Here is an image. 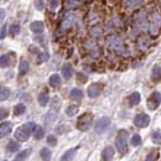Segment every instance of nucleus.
<instances>
[{"label":"nucleus","instance_id":"nucleus-1","mask_svg":"<svg viewBox=\"0 0 161 161\" xmlns=\"http://www.w3.org/2000/svg\"><path fill=\"white\" fill-rule=\"evenodd\" d=\"M35 127H36V124L32 121H29V123L21 125V127H19L15 131V139L17 141H26L30 138L31 133L33 131Z\"/></svg>","mask_w":161,"mask_h":161},{"label":"nucleus","instance_id":"nucleus-2","mask_svg":"<svg viewBox=\"0 0 161 161\" xmlns=\"http://www.w3.org/2000/svg\"><path fill=\"white\" fill-rule=\"evenodd\" d=\"M115 145L120 154H125L128 151V131L127 130H120L118 133Z\"/></svg>","mask_w":161,"mask_h":161},{"label":"nucleus","instance_id":"nucleus-3","mask_svg":"<svg viewBox=\"0 0 161 161\" xmlns=\"http://www.w3.org/2000/svg\"><path fill=\"white\" fill-rule=\"evenodd\" d=\"M92 123H93V115L91 113H84L77 120V128L81 131H86V130H88L89 128H91Z\"/></svg>","mask_w":161,"mask_h":161},{"label":"nucleus","instance_id":"nucleus-4","mask_svg":"<svg viewBox=\"0 0 161 161\" xmlns=\"http://www.w3.org/2000/svg\"><path fill=\"white\" fill-rule=\"evenodd\" d=\"M146 104H148V108L150 110H155L157 107L161 104V93L160 92H152L150 94V97L148 98Z\"/></svg>","mask_w":161,"mask_h":161},{"label":"nucleus","instance_id":"nucleus-5","mask_svg":"<svg viewBox=\"0 0 161 161\" xmlns=\"http://www.w3.org/2000/svg\"><path fill=\"white\" fill-rule=\"evenodd\" d=\"M109 125H110V119L107 118V117H103V118L98 119V121L96 123L94 130H96V133L102 134V133H104L107 129L109 128Z\"/></svg>","mask_w":161,"mask_h":161},{"label":"nucleus","instance_id":"nucleus-6","mask_svg":"<svg viewBox=\"0 0 161 161\" xmlns=\"http://www.w3.org/2000/svg\"><path fill=\"white\" fill-rule=\"evenodd\" d=\"M150 123V117L148 114H138L135 118H134V124L136 125L138 128H145L148 127Z\"/></svg>","mask_w":161,"mask_h":161},{"label":"nucleus","instance_id":"nucleus-7","mask_svg":"<svg viewBox=\"0 0 161 161\" xmlns=\"http://www.w3.org/2000/svg\"><path fill=\"white\" fill-rule=\"evenodd\" d=\"M100 91H102V87H100V84H98V83H93V84H91L88 87V96L91 97V98H96V97H98L99 94H100Z\"/></svg>","mask_w":161,"mask_h":161},{"label":"nucleus","instance_id":"nucleus-8","mask_svg":"<svg viewBox=\"0 0 161 161\" xmlns=\"http://www.w3.org/2000/svg\"><path fill=\"white\" fill-rule=\"evenodd\" d=\"M11 133V123L9 121H4L0 124V139L9 135Z\"/></svg>","mask_w":161,"mask_h":161},{"label":"nucleus","instance_id":"nucleus-9","mask_svg":"<svg viewBox=\"0 0 161 161\" xmlns=\"http://www.w3.org/2000/svg\"><path fill=\"white\" fill-rule=\"evenodd\" d=\"M30 29L32 32L35 33H42L44 30H45V25L42 21H33L31 25H30Z\"/></svg>","mask_w":161,"mask_h":161},{"label":"nucleus","instance_id":"nucleus-10","mask_svg":"<svg viewBox=\"0 0 161 161\" xmlns=\"http://www.w3.org/2000/svg\"><path fill=\"white\" fill-rule=\"evenodd\" d=\"M102 156H103V161H110L113 159V156H114V149L112 146H107L103 150Z\"/></svg>","mask_w":161,"mask_h":161},{"label":"nucleus","instance_id":"nucleus-11","mask_svg":"<svg viewBox=\"0 0 161 161\" xmlns=\"http://www.w3.org/2000/svg\"><path fill=\"white\" fill-rule=\"evenodd\" d=\"M76 151H77V148L67 150V151L62 155L61 161H72V159H73V157H75V155H76Z\"/></svg>","mask_w":161,"mask_h":161},{"label":"nucleus","instance_id":"nucleus-12","mask_svg":"<svg viewBox=\"0 0 161 161\" xmlns=\"http://www.w3.org/2000/svg\"><path fill=\"white\" fill-rule=\"evenodd\" d=\"M151 78L154 82H159L161 79V67L160 66H154L152 71H151Z\"/></svg>","mask_w":161,"mask_h":161},{"label":"nucleus","instance_id":"nucleus-13","mask_svg":"<svg viewBox=\"0 0 161 161\" xmlns=\"http://www.w3.org/2000/svg\"><path fill=\"white\" fill-rule=\"evenodd\" d=\"M62 75L67 79L72 77V75H73V68H72V66H71V65H65L62 67Z\"/></svg>","mask_w":161,"mask_h":161},{"label":"nucleus","instance_id":"nucleus-14","mask_svg":"<svg viewBox=\"0 0 161 161\" xmlns=\"http://www.w3.org/2000/svg\"><path fill=\"white\" fill-rule=\"evenodd\" d=\"M82 97H83V93H82L81 89H78V88H73L72 91L69 92V98H71V99L78 100V99H81Z\"/></svg>","mask_w":161,"mask_h":161},{"label":"nucleus","instance_id":"nucleus-15","mask_svg":"<svg viewBox=\"0 0 161 161\" xmlns=\"http://www.w3.org/2000/svg\"><path fill=\"white\" fill-rule=\"evenodd\" d=\"M10 97V89L8 87L0 86V100H6Z\"/></svg>","mask_w":161,"mask_h":161},{"label":"nucleus","instance_id":"nucleus-16","mask_svg":"<svg viewBox=\"0 0 161 161\" xmlns=\"http://www.w3.org/2000/svg\"><path fill=\"white\" fill-rule=\"evenodd\" d=\"M29 68H30L29 62H27L26 60H21L20 66H19V73H20L21 76L25 75V73H27V72H29Z\"/></svg>","mask_w":161,"mask_h":161},{"label":"nucleus","instance_id":"nucleus-17","mask_svg":"<svg viewBox=\"0 0 161 161\" xmlns=\"http://www.w3.org/2000/svg\"><path fill=\"white\" fill-rule=\"evenodd\" d=\"M19 149H20V144L17 141H15V140L9 141V144H8V151L15 152V151H19Z\"/></svg>","mask_w":161,"mask_h":161},{"label":"nucleus","instance_id":"nucleus-18","mask_svg":"<svg viewBox=\"0 0 161 161\" xmlns=\"http://www.w3.org/2000/svg\"><path fill=\"white\" fill-rule=\"evenodd\" d=\"M60 84H61V78H60L58 75H52V76L50 77V86H51V87L56 88V87H58Z\"/></svg>","mask_w":161,"mask_h":161},{"label":"nucleus","instance_id":"nucleus-19","mask_svg":"<svg viewBox=\"0 0 161 161\" xmlns=\"http://www.w3.org/2000/svg\"><path fill=\"white\" fill-rule=\"evenodd\" d=\"M33 136H35V139H37V140H40V139H42L44 138V135H45V131H44V129L41 128V127H39V125H36L35 127V129H33Z\"/></svg>","mask_w":161,"mask_h":161},{"label":"nucleus","instance_id":"nucleus-20","mask_svg":"<svg viewBox=\"0 0 161 161\" xmlns=\"http://www.w3.org/2000/svg\"><path fill=\"white\" fill-rule=\"evenodd\" d=\"M129 103H130V105H136V104H139V103H140V93L134 92V93L129 97Z\"/></svg>","mask_w":161,"mask_h":161},{"label":"nucleus","instance_id":"nucleus-21","mask_svg":"<svg viewBox=\"0 0 161 161\" xmlns=\"http://www.w3.org/2000/svg\"><path fill=\"white\" fill-rule=\"evenodd\" d=\"M40 155H41V157H42V160H44V161H50V160H51V156H52L51 151H50L47 148H44V149L41 150Z\"/></svg>","mask_w":161,"mask_h":161},{"label":"nucleus","instance_id":"nucleus-22","mask_svg":"<svg viewBox=\"0 0 161 161\" xmlns=\"http://www.w3.org/2000/svg\"><path fill=\"white\" fill-rule=\"evenodd\" d=\"M127 8L129 9H133V8H136V6H140L142 4V0H127Z\"/></svg>","mask_w":161,"mask_h":161},{"label":"nucleus","instance_id":"nucleus-23","mask_svg":"<svg viewBox=\"0 0 161 161\" xmlns=\"http://www.w3.org/2000/svg\"><path fill=\"white\" fill-rule=\"evenodd\" d=\"M78 113V107L77 105H69L68 108L66 109V114L68 115V117H73V115H76Z\"/></svg>","mask_w":161,"mask_h":161},{"label":"nucleus","instance_id":"nucleus-24","mask_svg":"<svg viewBox=\"0 0 161 161\" xmlns=\"http://www.w3.org/2000/svg\"><path fill=\"white\" fill-rule=\"evenodd\" d=\"M10 66V58L9 55H3L0 56V67H9Z\"/></svg>","mask_w":161,"mask_h":161},{"label":"nucleus","instance_id":"nucleus-25","mask_svg":"<svg viewBox=\"0 0 161 161\" xmlns=\"http://www.w3.org/2000/svg\"><path fill=\"white\" fill-rule=\"evenodd\" d=\"M48 94L46 93V92H42L40 96H39V103H40V105H42V107H45L47 103H48Z\"/></svg>","mask_w":161,"mask_h":161},{"label":"nucleus","instance_id":"nucleus-26","mask_svg":"<svg viewBox=\"0 0 161 161\" xmlns=\"http://www.w3.org/2000/svg\"><path fill=\"white\" fill-rule=\"evenodd\" d=\"M25 112V105L24 104H17L15 105V108H14V115H21L24 114Z\"/></svg>","mask_w":161,"mask_h":161},{"label":"nucleus","instance_id":"nucleus-27","mask_svg":"<svg viewBox=\"0 0 161 161\" xmlns=\"http://www.w3.org/2000/svg\"><path fill=\"white\" fill-rule=\"evenodd\" d=\"M31 154V149H26V150H24V151H21L19 155H17V157H16V160L17 161H24L29 155Z\"/></svg>","mask_w":161,"mask_h":161},{"label":"nucleus","instance_id":"nucleus-28","mask_svg":"<svg viewBox=\"0 0 161 161\" xmlns=\"http://www.w3.org/2000/svg\"><path fill=\"white\" fill-rule=\"evenodd\" d=\"M151 139H152V141L155 142V144H161V131L160 130H157V131H154L152 133V135H151Z\"/></svg>","mask_w":161,"mask_h":161},{"label":"nucleus","instance_id":"nucleus-29","mask_svg":"<svg viewBox=\"0 0 161 161\" xmlns=\"http://www.w3.org/2000/svg\"><path fill=\"white\" fill-rule=\"evenodd\" d=\"M157 159H159V151H151L146 156L145 161H157Z\"/></svg>","mask_w":161,"mask_h":161},{"label":"nucleus","instance_id":"nucleus-30","mask_svg":"<svg viewBox=\"0 0 161 161\" xmlns=\"http://www.w3.org/2000/svg\"><path fill=\"white\" fill-rule=\"evenodd\" d=\"M60 104H61L60 98H58V97H55V98L52 99V105H51V108H52L53 110H58V109H60Z\"/></svg>","mask_w":161,"mask_h":161},{"label":"nucleus","instance_id":"nucleus-31","mask_svg":"<svg viewBox=\"0 0 161 161\" xmlns=\"http://www.w3.org/2000/svg\"><path fill=\"white\" fill-rule=\"evenodd\" d=\"M131 144H133L134 146H138V145L141 144V136H140L139 134H135V135L131 138Z\"/></svg>","mask_w":161,"mask_h":161},{"label":"nucleus","instance_id":"nucleus-32","mask_svg":"<svg viewBox=\"0 0 161 161\" xmlns=\"http://www.w3.org/2000/svg\"><path fill=\"white\" fill-rule=\"evenodd\" d=\"M79 4H81L79 0H68V2H67V8H69V9L77 8V6H79Z\"/></svg>","mask_w":161,"mask_h":161},{"label":"nucleus","instance_id":"nucleus-33","mask_svg":"<svg viewBox=\"0 0 161 161\" xmlns=\"http://www.w3.org/2000/svg\"><path fill=\"white\" fill-rule=\"evenodd\" d=\"M19 32H20V25L12 24L11 27H10V33H11V35H17Z\"/></svg>","mask_w":161,"mask_h":161},{"label":"nucleus","instance_id":"nucleus-34","mask_svg":"<svg viewBox=\"0 0 161 161\" xmlns=\"http://www.w3.org/2000/svg\"><path fill=\"white\" fill-rule=\"evenodd\" d=\"M35 8L37 10H44L45 9V4H44V0H35Z\"/></svg>","mask_w":161,"mask_h":161},{"label":"nucleus","instance_id":"nucleus-35","mask_svg":"<svg viewBox=\"0 0 161 161\" xmlns=\"http://www.w3.org/2000/svg\"><path fill=\"white\" fill-rule=\"evenodd\" d=\"M56 142H57V140H56V138L53 136V135H50V136H47V144H48V145H51V146H55V145H56Z\"/></svg>","mask_w":161,"mask_h":161},{"label":"nucleus","instance_id":"nucleus-36","mask_svg":"<svg viewBox=\"0 0 161 161\" xmlns=\"http://www.w3.org/2000/svg\"><path fill=\"white\" fill-rule=\"evenodd\" d=\"M77 81L81 82V83H86L87 82V76L79 72V73H77Z\"/></svg>","mask_w":161,"mask_h":161},{"label":"nucleus","instance_id":"nucleus-37","mask_svg":"<svg viewBox=\"0 0 161 161\" xmlns=\"http://www.w3.org/2000/svg\"><path fill=\"white\" fill-rule=\"evenodd\" d=\"M58 5H60V0H51V2H50V8H51L52 10L57 9Z\"/></svg>","mask_w":161,"mask_h":161},{"label":"nucleus","instance_id":"nucleus-38","mask_svg":"<svg viewBox=\"0 0 161 161\" xmlns=\"http://www.w3.org/2000/svg\"><path fill=\"white\" fill-rule=\"evenodd\" d=\"M8 115H9V112H8L6 109H4V108H0V120L5 119Z\"/></svg>","mask_w":161,"mask_h":161},{"label":"nucleus","instance_id":"nucleus-39","mask_svg":"<svg viewBox=\"0 0 161 161\" xmlns=\"http://www.w3.org/2000/svg\"><path fill=\"white\" fill-rule=\"evenodd\" d=\"M5 35H6V25H4L2 27V30H0V40L5 39Z\"/></svg>","mask_w":161,"mask_h":161},{"label":"nucleus","instance_id":"nucleus-40","mask_svg":"<svg viewBox=\"0 0 161 161\" xmlns=\"http://www.w3.org/2000/svg\"><path fill=\"white\" fill-rule=\"evenodd\" d=\"M4 17H5V10L4 9H0V23L4 20Z\"/></svg>","mask_w":161,"mask_h":161},{"label":"nucleus","instance_id":"nucleus-41","mask_svg":"<svg viewBox=\"0 0 161 161\" xmlns=\"http://www.w3.org/2000/svg\"><path fill=\"white\" fill-rule=\"evenodd\" d=\"M4 2H8V0H4Z\"/></svg>","mask_w":161,"mask_h":161},{"label":"nucleus","instance_id":"nucleus-42","mask_svg":"<svg viewBox=\"0 0 161 161\" xmlns=\"http://www.w3.org/2000/svg\"><path fill=\"white\" fill-rule=\"evenodd\" d=\"M14 161H17V160H14Z\"/></svg>","mask_w":161,"mask_h":161}]
</instances>
